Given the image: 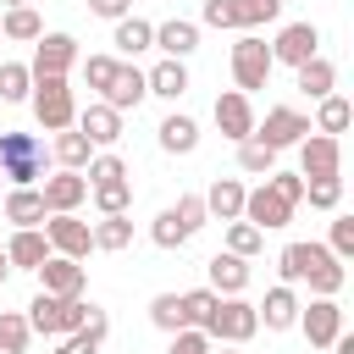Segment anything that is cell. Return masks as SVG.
<instances>
[{"label":"cell","instance_id":"8992f818","mask_svg":"<svg viewBox=\"0 0 354 354\" xmlns=\"http://www.w3.org/2000/svg\"><path fill=\"white\" fill-rule=\"evenodd\" d=\"M33 116H39L44 127H72V122H77L66 77H39V88H33Z\"/></svg>","mask_w":354,"mask_h":354},{"label":"cell","instance_id":"4fadbf2b","mask_svg":"<svg viewBox=\"0 0 354 354\" xmlns=\"http://www.w3.org/2000/svg\"><path fill=\"white\" fill-rule=\"evenodd\" d=\"M337 160H343L337 138L315 133V138H304V149H299V177H304V183H310V177H337Z\"/></svg>","mask_w":354,"mask_h":354},{"label":"cell","instance_id":"83f0119b","mask_svg":"<svg viewBox=\"0 0 354 354\" xmlns=\"http://www.w3.org/2000/svg\"><path fill=\"white\" fill-rule=\"evenodd\" d=\"M293 72H299V88H304L310 100H326V94H332V77H337V72H332V61H321V55H315V61H304V66H293Z\"/></svg>","mask_w":354,"mask_h":354},{"label":"cell","instance_id":"db71d44e","mask_svg":"<svg viewBox=\"0 0 354 354\" xmlns=\"http://www.w3.org/2000/svg\"><path fill=\"white\" fill-rule=\"evenodd\" d=\"M221 354H232V348H221Z\"/></svg>","mask_w":354,"mask_h":354},{"label":"cell","instance_id":"ee69618b","mask_svg":"<svg viewBox=\"0 0 354 354\" xmlns=\"http://www.w3.org/2000/svg\"><path fill=\"white\" fill-rule=\"evenodd\" d=\"M304 194H310V205L332 210V205H337V194H343V183H337V177H310V183H304Z\"/></svg>","mask_w":354,"mask_h":354},{"label":"cell","instance_id":"ab89813d","mask_svg":"<svg viewBox=\"0 0 354 354\" xmlns=\"http://www.w3.org/2000/svg\"><path fill=\"white\" fill-rule=\"evenodd\" d=\"M266 188H271L282 205H299V199H304V177H299V171H271Z\"/></svg>","mask_w":354,"mask_h":354},{"label":"cell","instance_id":"5bb4252c","mask_svg":"<svg viewBox=\"0 0 354 354\" xmlns=\"http://www.w3.org/2000/svg\"><path fill=\"white\" fill-rule=\"evenodd\" d=\"M288 216H293V205H282L266 183L254 188V194H243V221L249 227H260V232H271V227H288Z\"/></svg>","mask_w":354,"mask_h":354},{"label":"cell","instance_id":"b9f144b4","mask_svg":"<svg viewBox=\"0 0 354 354\" xmlns=\"http://www.w3.org/2000/svg\"><path fill=\"white\" fill-rule=\"evenodd\" d=\"M343 127H348V100L326 94V100H321V133L332 138V133H343Z\"/></svg>","mask_w":354,"mask_h":354},{"label":"cell","instance_id":"ac0fdd59","mask_svg":"<svg viewBox=\"0 0 354 354\" xmlns=\"http://www.w3.org/2000/svg\"><path fill=\"white\" fill-rule=\"evenodd\" d=\"M299 326H304V337H310L315 348H332V337L343 332V310H337L332 299H315V304L299 315Z\"/></svg>","mask_w":354,"mask_h":354},{"label":"cell","instance_id":"8fae6325","mask_svg":"<svg viewBox=\"0 0 354 354\" xmlns=\"http://www.w3.org/2000/svg\"><path fill=\"white\" fill-rule=\"evenodd\" d=\"M77 61V44L66 33H39V50H33V77H66V66Z\"/></svg>","mask_w":354,"mask_h":354},{"label":"cell","instance_id":"7a4b0ae2","mask_svg":"<svg viewBox=\"0 0 354 354\" xmlns=\"http://www.w3.org/2000/svg\"><path fill=\"white\" fill-rule=\"evenodd\" d=\"M199 227H205V199H199V194H183L171 210H160V216H155L149 238H155L160 249H177V243H188Z\"/></svg>","mask_w":354,"mask_h":354},{"label":"cell","instance_id":"52a82bcc","mask_svg":"<svg viewBox=\"0 0 354 354\" xmlns=\"http://www.w3.org/2000/svg\"><path fill=\"white\" fill-rule=\"evenodd\" d=\"M304 133H310V122H304L299 111L277 105V111H266V122H260L249 138H260V144H271V149H288V144H304Z\"/></svg>","mask_w":354,"mask_h":354},{"label":"cell","instance_id":"d4e9b609","mask_svg":"<svg viewBox=\"0 0 354 354\" xmlns=\"http://www.w3.org/2000/svg\"><path fill=\"white\" fill-rule=\"evenodd\" d=\"M50 210H44V199H39V188H11V199H6V221H17V227H39Z\"/></svg>","mask_w":354,"mask_h":354},{"label":"cell","instance_id":"3957f363","mask_svg":"<svg viewBox=\"0 0 354 354\" xmlns=\"http://www.w3.org/2000/svg\"><path fill=\"white\" fill-rule=\"evenodd\" d=\"M254 332H260V315H254V304H243V299H216V310L205 315V337L243 343V337H254Z\"/></svg>","mask_w":354,"mask_h":354},{"label":"cell","instance_id":"6da1fadb","mask_svg":"<svg viewBox=\"0 0 354 354\" xmlns=\"http://www.w3.org/2000/svg\"><path fill=\"white\" fill-rule=\"evenodd\" d=\"M83 299H55V293H33L28 304V332H44V337H66L83 326Z\"/></svg>","mask_w":354,"mask_h":354},{"label":"cell","instance_id":"c3c4849f","mask_svg":"<svg viewBox=\"0 0 354 354\" xmlns=\"http://www.w3.org/2000/svg\"><path fill=\"white\" fill-rule=\"evenodd\" d=\"M83 72H88V88H105V83H111V72H116V61H111V55H88V61H83Z\"/></svg>","mask_w":354,"mask_h":354},{"label":"cell","instance_id":"cb8c5ba5","mask_svg":"<svg viewBox=\"0 0 354 354\" xmlns=\"http://www.w3.org/2000/svg\"><path fill=\"white\" fill-rule=\"evenodd\" d=\"M243 282H249V266H243L238 254H216V260H210V293H216V299H221V293L232 299Z\"/></svg>","mask_w":354,"mask_h":354},{"label":"cell","instance_id":"ba28073f","mask_svg":"<svg viewBox=\"0 0 354 354\" xmlns=\"http://www.w3.org/2000/svg\"><path fill=\"white\" fill-rule=\"evenodd\" d=\"M39 199H44V210H55V216H72V210L88 199V177H83V171H55V177H44Z\"/></svg>","mask_w":354,"mask_h":354},{"label":"cell","instance_id":"f907efd6","mask_svg":"<svg viewBox=\"0 0 354 354\" xmlns=\"http://www.w3.org/2000/svg\"><path fill=\"white\" fill-rule=\"evenodd\" d=\"M88 11H94V17H116V22H122V17H127V0H88Z\"/></svg>","mask_w":354,"mask_h":354},{"label":"cell","instance_id":"60d3db41","mask_svg":"<svg viewBox=\"0 0 354 354\" xmlns=\"http://www.w3.org/2000/svg\"><path fill=\"white\" fill-rule=\"evenodd\" d=\"M216 310V293L210 288H194V293H183V321L188 326H205V315Z\"/></svg>","mask_w":354,"mask_h":354},{"label":"cell","instance_id":"f546056e","mask_svg":"<svg viewBox=\"0 0 354 354\" xmlns=\"http://www.w3.org/2000/svg\"><path fill=\"white\" fill-rule=\"evenodd\" d=\"M88 238H94V249H127L133 243V221L127 216H105L100 227H88Z\"/></svg>","mask_w":354,"mask_h":354},{"label":"cell","instance_id":"f35d334b","mask_svg":"<svg viewBox=\"0 0 354 354\" xmlns=\"http://www.w3.org/2000/svg\"><path fill=\"white\" fill-rule=\"evenodd\" d=\"M282 0H238V28H260V22H277Z\"/></svg>","mask_w":354,"mask_h":354},{"label":"cell","instance_id":"f1b7e54d","mask_svg":"<svg viewBox=\"0 0 354 354\" xmlns=\"http://www.w3.org/2000/svg\"><path fill=\"white\" fill-rule=\"evenodd\" d=\"M149 39H155V28H149L144 17H122V22H116V50H122V55L149 50Z\"/></svg>","mask_w":354,"mask_h":354},{"label":"cell","instance_id":"74e56055","mask_svg":"<svg viewBox=\"0 0 354 354\" xmlns=\"http://www.w3.org/2000/svg\"><path fill=\"white\" fill-rule=\"evenodd\" d=\"M28 77H33L28 66H17V61H6V66H0V100H6V105H17V100H28Z\"/></svg>","mask_w":354,"mask_h":354},{"label":"cell","instance_id":"681fc988","mask_svg":"<svg viewBox=\"0 0 354 354\" xmlns=\"http://www.w3.org/2000/svg\"><path fill=\"white\" fill-rule=\"evenodd\" d=\"M332 254H354V221H332Z\"/></svg>","mask_w":354,"mask_h":354},{"label":"cell","instance_id":"603a6c76","mask_svg":"<svg viewBox=\"0 0 354 354\" xmlns=\"http://www.w3.org/2000/svg\"><path fill=\"white\" fill-rule=\"evenodd\" d=\"M155 44H160L171 61H183V55L199 44V28H194V22H183V17H171V22H160V28H155Z\"/></svg>","mask_w":354,"mask_h":354},{"label":"cell","instance_id":"4dcf8cb0","mask_svg":"<svg viewBox=\"0 0 354 354\" xmlns=\"http://www.w3.org/2000/svg\"><path fill=\"white\" fill-rule=\"evenodd\" d=\"M0 33H6V39H39V33H44V22H39V11H33V6H11V11H6V22H0Z\"/></svg>","mask_w":354,"mask_h":354},{"label":"cell","instance_id":"1f68e13d","mask_svg":"<svg viewBox=\"0 0 354 354\" xmlns=\"http://www.w3.org/2000/svg\"><path fill=\"white\" fill-rule=\"evenodd\" d=\"M88 149H94V144H88L83 133H61V138H55V160H61V171H77V166H88V160H94Z\"/></svg>","mask_w":354,"mask_h":354},{"label":"cell","instance_id":"9a60e30c","mask_svg":"<svg viewBox=\"0 0 354 354\" xmlns=\"http://www.w3.org/2000/svg\"><path fill=\"white\" fill-rule=\"evenodd\" d=\"M39 293H55V299H77V293H83V266H77V260H66V254L44 260V266H39Z\"/></svg>","mask_w":354,"mask_h":354},{"label":"cell","instance_id":"d6a6232c","mask_svg":"<svg viewBox=\"0 0 354 354\" xmlns=\"http://www.w3.org/2000/svg\"><path fill=\"white\" fill-rule=\"evenodd\" d=\"M238 166H243V171H254V177H260V171L271 177V171H277V149H271V144H260V138H243V144H238Z\"/></svg>","mask_w":354,"mask_h":354},{"label":"cell","instance_id":"484cf974","mask_svg":"<svg viewBox=\"0 0 354 354\" xmlns=\"http://www.w3.org/2000/svg\"><path fill=\"white\" fill-rule=\"evenodd\" d=\"M194 144H199V127H194L188 116H166V122H160V149H166V155H188Z\"/></svg>","mask_w":354,"mask_h":354},{"label":"cell","instance_id":"9c48e42d","mask_svg":"<svg viewBox=\"0 0 354 354\" xmlns=\"http://www.w3.org/2000/svg\"><path fill=\"white\" fill-rule=\"evenodd\" d=\"M44 238H50V249L66 254V260H83V254L94 249L88 221H77V216H50V221H44Z\"/></svg>","mask_w":354,"mask_h":354},{"label":"cell","instance_id":"7c38bea8","mask_svg":"<svg viewBox=\"0 0 354 354\" xmlns=\"http://www.w3.org/2000/svg\"><path fill=\"white\" fill-rule=\"evenodd\" d=\"M216 127L243 144V138L254 133V105H249V94H238V88H232V94H216Z\"/></svg>","mask_w":354,"mask_h":354},{"label":"cell","instance_id":"bcb514c9","mask_svg":"<svg viewBox=\"0 0 354 354\" xmlns=\"http://www.w3.org/2000/svg\"><path fill=\"white\" fill-rule=\"evenodd\" d=\"M116 177H127V166H122L116 155H94V160H88V188H94V183H116Z\"/></svg>","mask_w":354,"mask_h":354},{"label":"cell","instance_id":"277c9868","mask_svg":"<svg viewBox=\"0 0 354 354\" xmlns=\"http://www.w3.org/2000/svg\"><path fill=\"white\" fill-rule=\"evenodd\" d=\"M39 138L33 133H0V177H11L17 188H33L39 177Z\"/></svg>","mask_w":354,"mask_h":354},{"label":"cell","instance_id":"836d02e7","mask_svg":"<svg viewBox=\"0 0 354 354\" xmlns=\"http://www.w3.org/2000/svg\"><path fill=\"white\" fill-rule=\"evenodd\" d=\"M94 205H100L105 216H122V210L133 205V183H127V177H116V183H94Z\"/></svg>","mask_w":354,"mask_h":354},{"label":"cell","instance_id":"7bdbcfd3","mask_svg":"<svg viewBox=\"0 0 354 354\" xmlns=\"http://www.w3.org/2000/svg\"><path fill=\"white\" fill-rule=\"evenodd\" d=\"M304 282L315 288V299H332V293L343 288V266H337V260H326V266H321V271H310Z\"/></svg>","mask_w":354,"mask_h":354},{"label":"cell","instance_id":"816d5d0a","mask_svg":"<svg viewBox=\"0 0 354 354\" xmlns=\"http://www.w3.org/2000/svg\"><path fill=\"white\" fill-rule=\"evenodd\" d=\"M6 271H11V260H6V243H0V282H6Z\"/></svg>","mask_w":354,"mask_h":354},{"label":"cell","instance_id":"7402d4cb","mask_svg":"<svg viewBox=\"0 0 354 354\" xmlns=\"http://www.w3.org/2000/svg\"><path fill=\"white\" fill-rule=\"evenodd\" d=\"M205 216L238 221V216H243V183H232V177H216V183H210V194H205Z\"/></svg>","mask_w":354,"mask_h":354},{"label":"cell","instance_id":"4316f807","mask_svg":"<svg viewBox=\"0 0 354 354\" xmlns=\"http://www.w3.org/2000/svg\"><path fill=\"white\" fill-rule=\"evenodd\" d=\"M144 83H149V94H166V100H177V94L188 88V66H183V61H160V66H155Z\"/></svg>","mask_w":354,"mask_h":354},{"label":"cell","instance_id":"ffe728a7","mask_svg":"<svg viewBox=\"0 0 354 354\" xmlns=\"http://www.w3.org/2000/svg\"><path fill=\"white\" fill-rule=\"evenodd\" d=\"M6 260H11V266H22V271H39V266L50 260V238H44V232H33V227H22V232L6 243Z\"/></svg>","mask_w":354,"mask_h":354},{"label":"cell","instance_id":"30bf717a","mask_svg":"<svg viewBox=\"0 0 354 354\" xmlns=\"http://www.w3.org/2000/svg\"><path fill=\"white\" fill-rule=\"evenodd\" d=\"M315 44H321V33H315L310 22H288V28L277 33V44H271V61L304 66V61H315Z\"/></svg>","mask_w":354,"mask_h":354},{"label":"cell","instance_id":"7dc6e473","mask_svg":"<svg viewBox=\"0 0 354 354\" xmlns=\"http://www.w3.org/2000/svg\"><path fill=\"white\" fill-rule=\"evenodd\" d=\"M205 22L210 28H238V0H205Z\"/></svg>","mask_w":354,"mask_h":354},{"label":"cell","instance_id":"5b68a950","mask_svg":"<svg viewBox=\"0 0 354 354\" xmlns=\"http://www.w3.org/2000/svg\"><path fill=\"white\" fill-rule=\"evenodd\" d=\"M271 44L266 39H254V33H243L238 44H232V77H238V94H249V88H266V77H271Z\"/></svg>","mask_w":354,"mask_h":354},{"label":"cell","instance_id":"44dd1931","mask_svg":"<svg viewBox=\"0 0 354 354\" xmlns=\"http://www.w3.org/2000/svg\"><path fill=\"white\" fill-rule=\"evenodd\" d=\"M254 315L266 321V332H288V326L299 321V299H293V288H271L266 304H254Z\"/></svg>","mask_w":354,"mask_h":354},{"label":"cell","instance_id":"8d00e7d4","mask_svg":"<svg viewBox=\"0 0 354 354\" xmlns=\"http://www.w3.org/2000/svg\"><path fill=\"white\" fill-rule=\"evenodd\" d=\"M260 243H266V232H260V227H249V221H232V232H227V254L249 260V254H254Z\"/></svg>","mask_w":354,"mask_h":354},{"label":"cell","instance_id":"d590c367","mask_svg":"<svg viewBox=\"0 0 354 354\" xmlns=\"http://www.w3.org/2000/svg\"><path fill=\"white\" fill-rule=\"evenodd\" d=\"M28 348V315L0 310V354H22Z\"/></svg>","mask_w":354,"mask_h":354},{"label":"cell","instance_id":"f5cc1de1","mask_svg":"<svg viewBox=\"0 0 354 354\" xmlns=\"http://www.w3.org/2000/svg\"><path fill=\"white\" fill-rule=\"evenodd\" d=\"M11 6H28V0H11Z\"/></svg>","mask_w":354,"mask_h":354},{"label":"cell","instance_id":"f6af8a7d","mask_svg":"<svg viewBox=\"0 0 354 354\" xmlns=\"http://www.w3.org/2000/svg\"><path fill=\"white\" fill-rule=\"evenodd\" d=\"M166 354H210V337L199 326H183V332H171V348Z\"/></svg>","mask_w":354,"mask_h":354},{"label":"cell","instance_id":"2e32d148","mask_svg":"<svg viewBox=\"0 0 354 354\" xmlns=\"http://www.w3.org/2000/svg\"><path fill=\"white\" fill-rule=\"evenodd\" d=\"M144 94H149L144 72H138V66H122V61H116V72H111V83H105V105H111V111L122 116V111H133V105H138Z\"/></svg>","mask_w":354,"mask_h":354},{"label":"cell","instance_id":"d6986e66","mask_svg":"<svg viewBox=\"0 0 354 354\" xmlns=\"http://www.w3.org/2000/svg\"><path fill=\"white\" fill-rule=\"evenodd\" d=\"M77 133H83L88 144H116V138H122V116L100 100V105H88V111L77 116Z\"/></svg>","mask_w":354,"mask_h":354},{"label":"cell","instance_id":"e0dca14e","mask_svg":"<svg viewBox=\"0 0 354 354\" xmlns=\"http://www.w3.org/2000/svg\"><path fill=\"white\" fill-rule=\"evenodd\" d=\"M326 260H337L332 249H321V243H288L282 254H277V266H282V282H304L310 271H321Z\"/></svg>","mask_w":354,"mask_h":354},{"label":"cell","instance_id":"e575fe53","mask_svg":"<svg viewBox=\"0 0 354 354\" xmlns=\"http://www.w3.org/2000/svg\"><path fill=\"white\" fill-rule=\"evenodd\" d=\"M149 321L160 326V332H183L188 321H183V293H160L155 304H149Z\"/></svg>","mask_w":354,"mask_h":354}]
</instances>
